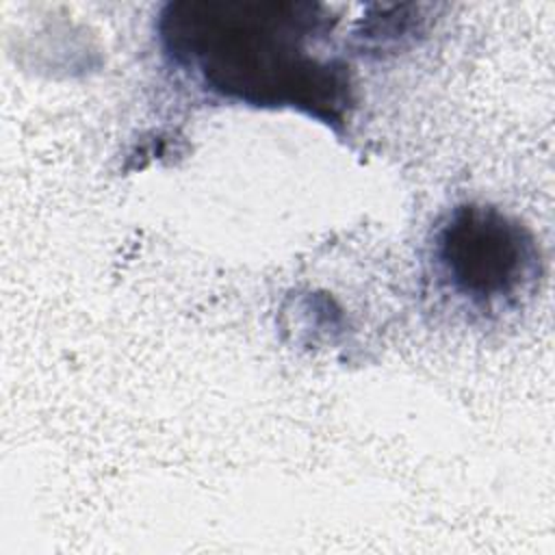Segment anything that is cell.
I'll return each mask as SVG.
<instances>
[{"label": "cell", "mask_w": 555, "mask_h": 555, "mask_svg": "<svg viewBox=\"0 0 555 555\" xmlns=\"http://www.w3.org/2000/svg\"><path fill=\"white\" fill-rule=\"evenodd\" d=\"M336 17L317 2L178 0L158 15L165 59L199 89L343 126L353 106L345 61L325 52Z\"/></svg>", "instance_id": "1"}, {"label": "cell", "mask_w": 555, "mask_h": 555, "mask_svg": "<svg viewBox=\"0 0 555 555\" xmlns=\"http://www.w3.org/2000/svg\"><path fill=\"white\" fill-rule=\"evenodd\" d=\"M434 262L442 282L483 312L518 304L540 275L531 232L483 204H462L447 215L434 234Z\"/></svg>", "instance_id": "2"}]
</instances>
